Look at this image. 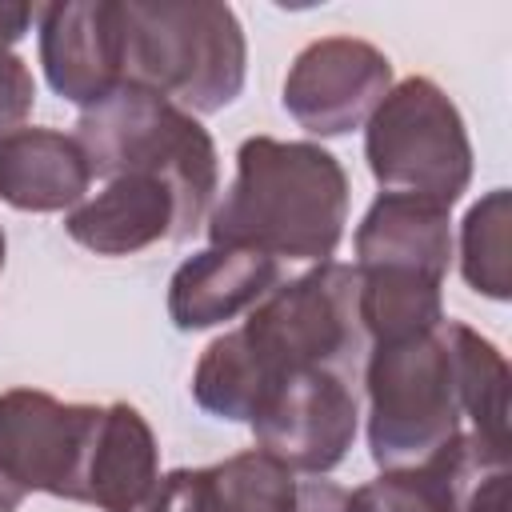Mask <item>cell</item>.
I'll use <instances>...</instances> for the list:
<instances>
[{"instance_id": "obj_14", "label": "cell", "mask_w": 512, "mask_h": 512, "mask_svg": "<svg viewBox=\"0 0 512 512\" xmlns=\"http://www.w3.org/2000/svg\"><path fill=\"white\" fill-rule=\"evenodd\" d=\"M92 188V164L76 136L20 128L0 140V200L16 212H72Z\"/></svg>"}, {"instance_id": "obj_22", "label": "cell", "mask_w": 512, "mask_h": 512, "mask_svg": "<svg viewBox=\"0 0 512 512\" xmlns=\"http://www.w3.org/2000/svg\"><path fill=\"white\" fill-rule=\"evenodd\" d=\"M32 20H36V8H32V4L0 0V52H8V48L28 32Z\"/></svg>"}, {"instance_id": "obj_18", "label": "cell", "mask_w": 512, "mask_h": 512, "mask_svg": "<svg viewBox=\"0 0 512 512\" xmlns=\"http://www.w3.org/2000/svg\"><path fill=\"white\" fill-rule=\"evenodd\" d=\"M428 460L444 468L456 512H508V488H512L508 440H488L464 428Z\"/></svg>"}, {"instance_id": "obj_21", "label": "cell", "mask_w": 512, "mask_h": 512, "mask_svg": "<svg viewBox=\"0 0 512 512\" xmlns=\"http://www.w3.org/2000/svg\"><path fill=\"white\" fill-rule=\"evenodd\" d=\"M36 104V80L32 68L16 52H0V140L24 128Z\"/></svg>"}, {"instance_id": "obj_19", "label": "cell", "mask_w": 512, "mask_h": 512, "mask_svg": "<svg viewBox=\"0 0 512 512\" xmlns=\"http://www.w3.org/2000/svg\"><path fill=\"white\" fill-rule=\"evenodd\" d=\"M508 228H512V196L508 188H492L480 196L460 224V272L472 292L488 300L512 296V256H508Z\"/></svg>"}, {"instance_id": "obj_5", "label": "cell", "mask_w": 512, "mask_h": 512, "mask_svg": "<svg viewBox=\"0 0 512 512\" xmlns=\"http://www.w3.org/2000/svg\"><path fill=\"white\" fill-rule=\"evenodd\" d=\"M76 140L92 164V176L112 180L144 172L172 184L184 212V236L208 220L212 196L220 188L216 144L208 128L180 104L152 88L120 84L108 100L80 112Z\"/></svg>"}, {"instance_id": "obj_13", "label": "cell", "mask_w": 512, "mask_h": 512, "mask_svg": "<svg viewBox=\"0 0 512 512\" xmlns=\"http://www.w3.org/2000/svg\"><path fill=\"white\" fill-rule=\"evenodd\" d=\"M284 280L280 260L256 248L208 244L192 260H184L168 280V316L180 332L216 328L252 312L276 284Z\"/></svg>"}, {"instance_id": "obj_9", "label": "cell", "mask_w": 512, "mask_h": 512, "mask_svg": "<svg viewBox=\"0 0 512 512\" xmlns=\"http://www.w3.org/2000/svg\"><path fill=\"white\" fill-rule=\"evenodd\" d=\"M392 88V60L356 36H320L296 52L284 76V112L312 136L364 128Z\"/></svg>"}, {"instance_id": "obj_20", "label": "cell", "mask_w": 512, "mask_h": 512, "mask_svg": "<svg viewBox=\"0 0 512 512\" xmlns=\"http://www.w3.org/2000/svg\"><path fill=\"white\" fill-rule=\"evenodd\" d=\"M348 512H456L448 476L436 460L412 468H388L376 480L348 492Z\"/></svg>"}, {"instance_id": "obj_6", "label": "cell", "mask_w": 512, "mask_h": 512, "mask_svg": "<svg viewBox=\"0 0 512 512\" xmlns=\"http://www.w3.org/2000/svg\"><path fill=\"white\" fill-rule=\"evenodd\" d=\"M364 160L384 192L452 208L472 180V140L460 108L428 76H408L364 120Z\"/></svg>"}, {"instance_id": "obj_10", "label": "cell", "mask_w": 512, "mask_h": 512, "mask_svg": "<svg viewBox=\"0 0 512 512\" xmlns=\"http://www.w3.org/2000/svg\"><path fill=\"white\" fill-rule=\"evenodd\" d=\"M40 64L56 96L80 112L124 84V0H64L36 8Z\"/></svg>"}, {"instance_id": "obj_15", "label": "cell", "mask_w": 512, "mask_h": 512, "mask_svg": "<svg viewBox=\"0 0 512 512\" xmlns=\"http://www.w3.org/2000/svg\"><path fill=\"white\" fill-rule=\"evenodd\" d=\"M452 264V216L448 208L380 192L356 228V268H412L440 276Z\"/></svg>"}, {"instance_id": "obj_11", "label": "cell", "mask_w": 512, "mask_h": 512, "mask_svg": "<svg viewBox=\"0 0 512 512\" xmlns=\"http://www.w3.org/2000/svg\"><path fill=\"white\" fill-rule=\"evenodd\" d=\"M64 232L96 256H132L160 240H188L172 184L144 172L104 180L100 192L64 212Z\"/></svg>"}, {"instance_id": "obj_3", "label": "cell", "mask_w": 512, "mask_h": 512, "mask_svg": "<svg viewBox=\"0 0 512 512\" xmlns=\"http://www.w3.org/2000/svg\"><path fill=\"white\" fill-rule=\"evenodd\" d=\"M248 40L216 0H124V84H140L184 112H220L244 88Z\"/></svg>"}, {"instance_id": "obj_4", "label": "cell", "mask_w": 512, "mask_h": 512, "mask_svg": "<svg viewBox=\"0 0 512 512\" xmlns=\"http://www.w3.org/2000/svg\"><path fill=\"white\" fill-rule=\"evenodd\" d=\"M360 396L368 452L380 472L436 456L468 428L452 320L444 316L432 332L372 344Z\"/></svg>"}, {"instance_id": "obj_1", "label": "cell", "mask_w": 512, "mask_h": 512, "mask_svg": "<svg viewBox=\"0 0 512 512\" xmlns=\"http://www.w3.org/2000/svg\"><path fill=\"white\" fill-rule=\"evenodd\" d=\"M368 352L372 340L360 320L356 264L324 260L280 280L240 328L200 352L192 396L208 416L248 424L280 376L316 364L364 380Z\"/></svg>"}, {"instance_id": "obj_23", "label": "cell", "mask_w": 512, "mask_h": 512, "mask_svg": "<svg viewBox=\"0 0 512 512\" xmlns=\"http://www.w3.org/2000/svg\"><path fill=\"white\" fill-rule=\"evenodd\" d=\"M0 268H4V228H0Z\"/></svg>"}, {"instance_id": "obj_7", "label": "cell", "mask_w": 512, "mask_h": 512, "mask_svg": "<svg viewBox=\"0 0 512 512\" xmlns=\"http://www.w3.org/2000/svg\"><path fill=\"white\" fill-rule=\"evenodd\" d=\"M100 424L104 404H64L40 388L0 392V512L32 492L84 504Z\"/></svg>"}, {"instance_id": "obj_2", "label": "cell", "mask_w": 512, "mask_h": 512, "mask_svg": "<svg viewBox=\"0 0 512 512\" xmlns=\"http://www.w3.org/2000/svg\"><path fill=\"white\" fill-rule=\"evenodd\" d=\"M204 224L212 244L324 264L348 224V172L312 140L248 136L236 148V176Z\"/></svg>"}, {"instance_id": "obj_8", "label": "cell", "mask_w": 512, "mask_h": 512, "mask_svg": "<svg viewBox=\"0 0 512 512\" xmlns=\"http://www.w3.org/2000/svg\"><path fill=\"white\" fill-rule=\"evenodd\" d=\"M360 380L336 368H296L272 384V392L256 404L248 428L256 448L276 456L300 476L332 472L360 428Z\"/></svg>"}, {"instance_id": "obj_17", "label": "cell", "mask_w": 512, "mask_h": 512, "mask_svg": "<svg viewBox=\"0 0 512 512\" xmlns=\"http://www.w3.org/2000/svg\"><path fill=\"white\" fill-rule=\"evenodd\" d=\"M440 276L412 268H356L360 320L372 344L432 332L444 320Z\"/></svg>"}, {"instance_id": "obj_16", "label": "cell", "mask_w": 512, "mask_h": 512, "mask_svg": "<svg viewBox=\"0 0 512 512\" xmlns=\"http://www.w3.org/2000/svg\"><path fill=\"white\" fill-rule=\"evenodd\" d=\"M160 480V448L144 412L128 400L104 404V424L88 464L84 504L100 512H144Z\"/></svg>"}, {"instance_id": "obj_12", "label": "cell", "mask_w": 512, "mask_h": 512, "mask_svg": "<svg viewBox=\"0 0 512 512\" xmlns=\"http://www.w3.org/2000/svg\"><path fill=\"white\" fill-rule=\"evenodd\" d=\"M144 512H300V472L264 448L204 468H172Z\"/></svg>"}]
</instances>
